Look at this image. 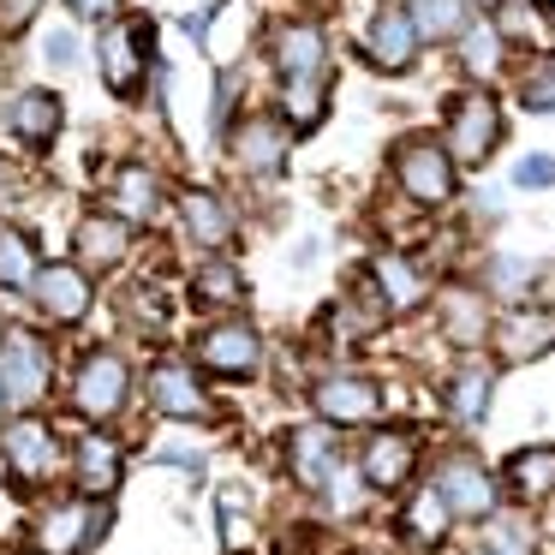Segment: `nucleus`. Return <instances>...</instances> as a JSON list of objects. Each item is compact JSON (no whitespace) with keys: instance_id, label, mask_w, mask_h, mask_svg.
I'll list each match as a JSON object with an SVG mask.
<instances>
[{"instance_id":"ddd939ff","label":"nucleus","mask_w":555,"mask_h":555,"mask_svg":"<svg viewBox=\"0 0 555 555\" xmlns=\"http://www.w3.org/2000/svg\"><path fill=\"white\" fill-rule=\"evenodd\" d=\"M233 162H240L245 173H281L287 168V126H281L275 114L245 120L240 132H233Z\"/></svg>"},{"instance_id":"5701e85b","label":"nucleus","mask_w":555,"mask_h":555,"mask_svg":"<svg viewBox=\"0 0 555 555\" xmlns=\"http://www.w3.org/2000/svg\"><path fill=\"white\" fill-rule=\"evenodd\" d=\"M275 61H281V78H317L328 61V37L317 25H281Z\"/></svg>"},{"instance_id":"39448f33","label":"nucleus","mask_w":555,"mask_h":555,"mask_svg":"<svg viewBox=\"0 0 555 555\" xmlns=\"http://www.w3.org/2000/svg\"><path fill=\"white\" fill-rule=\"evenodd\" d=\"M61 460H66V448H61V436H54V424L18 418V424L0 430V466L13 472L18 483H49L54 472H61Z\"/></svg>"},{"instance_id":"bb28decb","label":"nucleus","mask_w":555,"mask_h":555,"mask_svg":"<svg viewBox=\"0 0 555 555\" xmlns=\"http://www.w3.org/2000/svg\"><path fill=\"white\" fill-rule=\"evenodd\" d=\"M490 371H483V364H466V371H454V376H448V388H442V395H448V418H454V424H478L483 418V412H490Z\"/></svg>"},{"instance_id":"ea45409f","label":"nucleus","mask_w":555,"mask_h":555,"mask_svg":"<svg viewBox=\"0 0 555 555\" xmlns=\"http://www.w3.org/2000/svg\"><path fill=\"white\" fill-rule=\"evenodd\" d=\"M323 490H328V502H335L340 507V514H352V507H359V490H352V472H328V478H323Z\"/></svg>"},{"instance_id":"4c0bfd02","label":"nucleus","mask_w":555,"mask_h":555,"mask_svg":"<svg viewBox=\"0 0 555 555\" xmlns=\"http://www.w3.org/2000/svg\"><path fill=\"white\" fill-rule=\"evenodd\" d=\"M495 550H502V555H531V531L526 526H514V519H495Z\"/></svg>"},{"instance_id":"2f4dec72","label":"nucleus","mask_w":555,"mask_h":555,"mask_svg":"<svg viewBox=\"0 0 555 555\" xmlns=\"http://www.w3.org/2000/svg\"><path fill=\"white\" fill-rule=\"evenodd\" d=\"M281 108H287V126L311 132V126L323 120V85H317V78H287V96H281Z\"/></svg>"},{"instance_id":"cd10ccee","label":"nucleus","mask_w":555,"mask_h":555,"mask_svg":"<svg viewBox=\"0 0 555 555\" xmlns=\"http://www.w3.org/2000/svg\"><path fill=\"white\" fill-rule=\"evenodd\" d=\"M442 335L454 340V347H478L483 335H490V317H483V299L466 287L442 293Z\"/></svg>"},{"instance_id":"e433bc0d","label":"nucleus","mask_w":555,"mask_h":555,"mask_svg":"<svg viewBox=\"0 0 555 555\" xmlns=\"http://www.w3.org/2000/svg\"><path fill=\"white\" fill-rule=\"evenodd\" d=\"M42 0H0V37H18V30L37 18Z\"/></svg>"},{"instance_id":"37998d69","label":"nucleus","mask_w":555,"mask_h":555,"mask_svg":"<svg viewBox=\"0 0 555 555\" xmlns=\"http://www.w3.org/2000/svg\"><path fill=\"white\" fill-rule=\"evenodd\" d=\"M502 30H507V37H531V13H519V7H507V13H502Z\"/></svg>"},{"instance_id":"f03ea898","label":"nucleus","mask_w":555,"mask_h":555,"mask_svg":"<svg viewBox=\"0 0 555 555\" xmlns=\"http://www.w3.org/2000/svg\"><path fill=\"white\" fill-rule=\"evenodd\" d=\"M49 376H54V352L42 347V335H30V328L0 335V383H7L13 406H37L49 395Z\"/></svg>"},{"instance_id":"473e14b6","label":"nucleus","mask_w":555,"mask_h":555,"mask_svg":"<svg viewBox=\"0 0 555 555\" xmlns=\"http://www.w3.org/2000/svg\"><path fill=\"white\" fill-rule=\"evenodd\" d=\"M460 37H466V49H460V61H466V73L490 78L495 66H502V37H495V30H460Z\"/></svg>"},{"instance_id":"dca6fc26","label":"nucleus","mask_w":555,"mask_h":555,"mask_svg":"<svg viewBox=\"0 0 555 555\" xmlns=\"http://www.w3.org/2000/svg\"><path fill=\"white\" fill-rule=\"evenodd\" d=\"M73 251H78V269H85V275H102V269L126 263V251H132L126 221L120 216H85L73 233Z\"/></svg>"},{"instance_id":"9d476101","label":"nucleus","mask_w":555,"mask_h":555,"mask_svg":"<svg viewBox=\"0 0 555 555\" xmlns=\"http://www.w3.org/2000/svg\"><path fill=\"white\" fill-rule=\"evenodd\" d=\"M436 490H442L448 514H460V519H490L495 514V478L472 454H448L442 466H436Z\"/></svg>"},{"instance_id":"c9c22d12","label":"nucleus","mask_w":555,"mask_h":555,"mask_svg":"<svg viewBox=\"0 0 555 555\" xmlns=\"http://www.w3.org/2000/svg\"><path fill=\"white\" fill-rule=\"evenodd\" d=\"M519 102L531 114H550L555 108V66H538L531 78H519Z\"/></svg>"},{"instance_id":"58836bf2","label":"nucleus","mask_w":555,"mask_h":555,"mask_svg":"<svg viewBox=\"0 0 555 555\" xmlns=\"http://www.w3.org/2000/svg\"><path fill=\"white\" fill-rule=\"evenodd\" d=\"M514 185H555V156H526L514 168Z\"/></svg>"},{"instance_id":"20e7f679","label":"nucleus","mask_w":555,"mask_h":555,"mask_svg":"<svg viewBox=\"0 0 555 555\" xmlns=\"http://www.w3.org/2000/svg\"><path fill=\"white\" fill-rule=\"evenodd\" d=\"M126 400H132V371H126L120 352H90L73 371V412L78 418L102 424V418H114Z\"/></svg>"},{"instance_id":"c756f323","label":"nucleus","mask_w":555,"mask_h":555,"mask_svg":"<svg viewBox=\"0 0 555 555\" xmlns=\"http://www.w3.org/2000/svg\"><path fill=\"white\" fill-rule=\"evenodd\" d=\"M30 275H37V251H30V240L0 221V287L18 293V287H30Z\"/></svg>"},{"instance_id":"a19ab883","label":"nucleus","mask_w":555,"mask_h":555,"mask_svg":"<svg viewBox=\"0 0 555 555\" xmlns=\"http://www.w3.org/2000/svg\"><path fill=\"white\" fill-rule=\"evenodd\" d=\"M49 61H54V66H73V61H78L73 30H54V37H49Z\"/></svg>"},{"instance_id":"a878e982","label":"nucleus","mask_w":555,"mask_h":555,"mask_svg":"<svg viewBox=\"0 0 555 555\" xmlns=\"http://www.w3.org/2000/svg\"><path fill=\"white\" fill-rule=\"evenodd\" d=\"M400 526H406V538L412 543H442L448 538V526H454V514H448V502H442V490L436 483H424V490H412V502H406V514H400Z\"/></svg>"},{"instance_id":"79ce46f5","label":"nucleus","mask_w":555,"mask_h":555,"mask_svg":"<svg viewBox=\"0 0 555 555\" xmlns=\"http://www.w3.org/2000/svg\"><path fill=\"white\" fill-rule=\"evenodd\" d=\"M66 7H73L78 18H114L120 13V0H66Z\"/></svg>"},{"instance_id":"f3484780","label":"nucleus","mask_w":555,"mask_h":555,"mask_svg":"<svg viewBox=\"0 0 555 555\" xmlns=\"http://www.w3.org/2000/svg\"><path fill=\"white\" fill-rule=\"evenodd\" d=\"M287 466H293V478H299L305 490H323V478L340 466L335 430H328V424H305V430H293L287 436Z\"/></svg>"},{"instance_id":"393cba45","label":"nucleus","mask_w":555,"mask_h":555,"mask_svg":"<svg viewBox=\"0 0 555 555\" xmlns=\"http://www.w3.org/2000/svg\"><path fill=\"white\" fill-rule=\"evenodd\" d=\"M507 490H514L519 502H543V495H555V448L550 442L519 448V454L507 460Z\"/></svg>"},{"instance_id":"49530a36","label":"nucleus","mask_w":555,"mask_h":555,"mask_svg":"<svg viewBox=\"0 0 555 555\" xmlns=\"http://www.w3.org/2000/svg\"><path fill=\"white\" fill-rule=\"evenodd\" d=\"M483 555H502V550H483Z\"/></svg>"},{"instance_id":"0eeeda50","label":"nucleus","mask_w":555,"mask_h":555,"mask_svg":"<svg viewBox=\"0 0 555 555\" xmlns=\"http://www.w3.org/2000/svg\"><path fill=\"white\" fill-rule=\"evenodd\" d=\"M150 18H126V25H108V37L96 42V66H102V85L114 96H132L144 85V66H150Z\"/></svg>"},{"instance_id":"a18cd8bd","label":"nucleus","mask_w":555,"mask_h":555,"mask_svg":"<svg viewBox=\"0 0 555 555\" xmlns=\"http://www.w3.org/2000/svg\"><path fill=\"white\" fill-rule=\"evenodd\" d=\"M478 7H502V0H478Z\"/></svg>"},{"instance_id":"7c9ffc66","label":"nucleus","mask_w":555,"mask_h":555,"mask_svg":"<svg viewBox=\"0 0 555 555\" xmlns=\"http://www.w3.org/2000/svg\"><path fill=\"white\" fill-rule=\"evenodd\" d=\"M192 287H197V299H204V305H240L245 299V275L233 263H221V257H209V263L197 269Z\"/></svg>"},{"instance_id":"6ab92c4d","label":"nucleus","mask_w":555,"mask_h":555,"mask_svg":"<svg viewBox=\"0 0 555 555\" xmlns=\"http://www.w3.org/2000/svg\"><path fill=\"white\" fill-rule=\"evenodd\" d=\"M108 204H114V216H120L126 228L156 221L162 216V180L144 168V162H126V168L108 180Z\"/></svg>"},{"instance_id":"6e6552de","label":"nucleus","mask_w":555,"mask_h":555,"mask_svg":"<svg viewBox=\"0 0 555 555\" xmlns=\"http://www.w3.org/2000/svg\"><path fill=\"white\" fill-rule=\"evenodd\" d=\"M263 364V335L251 323H216L197 335V371L209 376H251Z\"/></svg>"},{"instance_id":"aec40b11","label":"nucleus","mask_w":555,"mask_h":555,"mask_svg":"<svg viewBox=\"0 0 555 555\" xmlns=\"http://www.w3.org/2000/svg\"><path fill=\"white\" fill-rule=\"evenodd\" d=\"M371 61L383 73H406L418 61V30H412V13L406 7H383L371 18Z\"/></svg>"},{"instance_id":"a211bd4d","label":"nucleus","mask_w":555,"mask_h":555,"mask_svg":"<svg viewBox=\"0 0 555 555\" xmlns=\"http://www.w3.org/2000/svg\"><path fill=\"white\" fill-rule=\"evenodd\" d=\"M120 442L114 436H102V430H90V436H78V448H73V478H78V490L85 495H114L120 490Z\"/></svg>"},{"instance_id":"f8f14e48","label":"nucleus","mask_w":555,"mask_h":555,"mask_svg":"<svg viewBox=\"0 0 555 555\" xmlns=\"http://www.w3.org/2000/svg\"><path fill=\"white\" fill-rule=\"evenodd\" d=\"M144 395H150V406L168 412V418H209V395L192 376V364H156V371L144 376Z\"/></svg>"},{"instance_id":"1a4fd4ad","label":"nucleus","mask_w":555,"mask_h":555,"mask_svg":"<svg viewBox=\"0 0 555 555\" xmlns=\"http://www.w3.org/2000/svg\"><path fill=\"white\" fill-rule=\"evenodd\" d=\"M30 299H37V311L49 317V323H85L96 287H90V275L78 263H49V269L30 275Z\"/></svg>"},{"instance_id":"7ed1b4c3","label":"nucleus","mask_w":555,"mask_h":555,"mask_svg":"<svg viewBox=\"0 0 555 555\" xmlns=\"http://www.w3.org/2000/svg\"><path fill=\"white\" fill-rule=\"evenodd\" d=\"M442 144H448V156L466 162V168L490 162V150L502 144V108H495V96H483V90H466V96L448 108Z\"/></svg>"},{"instance_id":"b1692460","label":"nucleus","mask_w":555,"mask_h":555,"mask_svg":"<svg viewBox=\"0 0 555 555\" xmlns=\"http://www.w3.org/2000/svg\"><path fill=\"white\" fill-rule=\"evenodd\" d=\"M495 347H502V359H507V364L538 359V352H550V347H555V317H543V311H519V317H507V323L495 328Z\"/></svg>"},{"instance_id":"4be33fe9","label":"nucleus","mask_w":555,"mask_h":555,"mask_svg":"<svg viewBox=\"0 0 555 555\" xmlns=\"http://www.w3.org/2000/svg\"><path fill=\"white\" fill-rule=\"evenodd\" d=\"M7 126H13L18 144H30V150L54 144V132H61V96H54V90H25V96L13 102V114H7Z\"/></svg>"},{"instance_id":"423d86ee","label":"nucleus","mask_w":555,"mask_h":555,"mask_svg":"<svg viewBox=\"0 0 555 555\" xmlns=\"http://www.w3.org/2000/svg\"><path fill=\"white\" fill-rule=\"evenodd\" d=\"M395 180L412 204L442 209L448 197H454V156H448L442 144H430V138H412V144L395 150Z\"/></svg>"},{"instance_id":"c03bdc74","label":"nucleus","mask_w":555,"mask_h":555,"mask_svg":"<svg viewBox=\"0 0 555 555\" xmlns=\"http://www.w3.org/2000/svg\"><path fill=\"white\" fill-rule=\"evenodd\" d=\"M7 406H13V400H7V383H0V412H7Z\"/></svg>"},{"instance_id":"f257e3e1","label":"nucleus","mask_w":555,"mask_h":555,"mask_svg":"<svg viewBox=\"0 0 555 555\" xmlns=\"http://www.w3.org/2000/svg\"><path fill=\"white\" fill-rule=\"evenodd\" d=\"M108 531V507L96 495H73V502H49L30 519V555H90Z\"/></svg>"},{"instance_id":"412c9836","label":"nucleus","mask_w":555,"mask_h":555,"mask_svg":"<svg viewBox=\"0 0 555 555\" xmlns=\"http://www.w3.org/2000/svg\"><path fill=\"white\" fill-rule=\"evenodd\" d=\"M180 216H185V240H197L204 251H221V245L233 240V209L221 204L216 192H204V185H192V192H185Z\"/></svg>"},{"instance_id":"72a5a7b5","label":"nucleus","mask_w":555,"mask_h":555,"mask_svg":"<svg viewBox=\"0 0 555 555\" xmlns=\"http://www.w3.org/2000/svg\"><path fill=\"white\" fill-rule=\"evenodd\" d=\"M221 550H228V555L251 550V519H245V507H240V495H233V490H221Z\"/></svg>"},{"instance_id":"c85d7f7f","label":"nucleus","mask_w":555,"mask_h":555,"mask_svg":"<svg viewBox=\"0 0 555 555\" xmlns=\"http://www.w3.org/2000/svg\"><path fill=\"white\" fill-rule=\"evenodd\" d=\"M466 7L472 0H412L406 13H412V30H418V37L442 42V37H460V30H466Z\"/></svg>"},{"instance_id":"4468645a","label":"nucleus","mask_w":555,"mask_h":555,"mask_svg":"<svg viewBox=\"0 0 555 555\" xmlns=\"http://www.w3.org/2000/svg\"><path fill=\"white\" fill-rule=\"evenodd\" d=\"M412 466H418V442L406 430H376L364 442V483L371 490H400L412 478Z\"/></svg>"},{"instance_id":"9b49d317","label":"nucleus","mask_w":555,"mask_h":555,"mask_svg":"<svg viewBox=\"0 0 555 555\" xmlns=\"http://www.w3.org/2000/svg\"><path fill=\"white\" fill-rule=\"evenodd\" d=\"M311 406L323 424H371L383 412V388L371 376H323L311 388Z\"/></svg>"},{"instance_id":"f704fd0d","label":"nucleus","mask_w":555,"mask_h":555,"mask_svg":"<svg viewBox=\"0 0 555 555\" xmlns=\"http://www.w3.org/2000/svg\"><path fill=\"white\" fill-rule=\"evenodd\" d=\"M526 281H531L526 257H495V263H490V287L502 293V299H519V293H526Z\"/></svg>"},{"instance_id":"2eb2a0df","label":"nucleus","mask_w":555,"mask_h":555,"mask_svg":"<svg viewBox=\"0 0 555 555\" xmlns=\"http://www.w3.org/2000/svg\"><path fill=\"white\" fill-rule=\"evenodd\" d=\"M371 293H376V305H383V317L418 311L424 305V275L400 251H376L371 257Z\"/></svg>"}]
</instances>
